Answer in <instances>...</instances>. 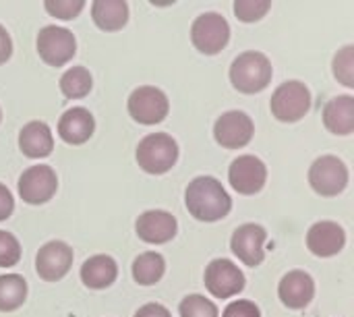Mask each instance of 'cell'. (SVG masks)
Returning <instances> with one entry per match:
<instances>
[{"mask_svg":"<svg viewBox=\"0 0 354 317\" xmlns=\"http://www.w3.org/2000/svg\"><path fill=\"white\" fill-rule=\"evenodd\" d=\"M185 206L199 222H218L232 210V199L214 176H197L185 189Z\"/></svg>","mask_w":354,"mask_h":317,"instance_id":"6da1fadb","label":"cell"},{"mask_svg":"<svg viewBox=\"0 0 354 317\" xmlns=\"http://www.w3.org/2000/svg\"><path fill=\"white\" fill-rule=\"evenodd\" d=\"M274 77L270 58L259 50H247L239 54L230 64V83L241 93H259L263 91Z\"/></svg>","mask_w":354,"mask_h":317,"instance_id":"7a4b0ae2","label":"cell"},{"mask_svg":"<svg viewBox=\"0 0 354 317\" xmlns=\"http://www.w3.org/2000/svg\"><path fill=\"white\" fill-rule=\"evenodd\" d=\"M135 158L143 172L166 174L178 160V143L168 133H151L139 141Z\"/></svg>","mask_w":354,"mask_h":317,"instance_id":"3957f363","label":"cell"},{"mask_svg":"<svg viewBox=\"0 0 354 317\" xmlns=\"http://www.w3.org/2000/svg\"><path fill=\"white\" fill-rule=\"evenodd\" d=\"M270 110L280 123H297L311 110V91L303 81H284L270 100Z\"/></svg>","mask_w":354,"mask_h":317,"instance_id":"277c9868","label":"cell"},{"mask_svg":"<svg viewBox=\"0 0 354 317\" xmlns=\"http://www.w3.org/2000/svg\"><path fill=\"white\" fill-rule=\"evenodd\" d=\"M191 42L205 56L220 54L230 42V25L220 12H201L191 25Z\"/></svg>","mask_w":354,"mask_h":317,"instance_id":"5b68a950","label":"cell"},{"mask_svg":"<svg viewBox=\"0 0 354 317\" xmlns=\"http://www.w3.org/2000/svg\"><path fill=\"white\" fill-rule=\"evenodd\" d=\"M309 185L322 197H336L348 187V166L338 156H319L309 168Z\"/></svg>","mask_w":354,"mask_h":317,"instance_id":"8992f818","label":"cell"},{"mask_svg":"<svg viewBox=\"0 0 354 317\" xmlns=\"http://www.w3.org/2000/svg\"><path fill=\"white\" fill-rule=\"evenodd\" d=\"M37 54L48 66H64L77 54V37L60 25H46L37 33Z\"/></svg>","mask_w":354,"mask_h":317,"instance_id":"52a82bcc","label":"cell"},{"mask_svg":"<svg viewBox=\"0 0 354 317\" xmlns=\"http://www.w3.org/2000/svg\"><path fill=\"white\" fill-rule=\"evenodd\" d=\"M127 108L131 118L139 125H160L170 112V100L160 87L141 85L129 96Z\"/></svg>","mask_w":354,"mask_h":317,"instance_id":"ba28073f","label":"cell"},{"mask_svg":"<svg viewBox=\"0 0 354 317\" xmlns=\"http://www.w3.org/2000/svg\"><path fill=\"white\" fill-rule=\"evenodd\" d=\"M203 282H205V289L212 297L230 299V297L245 291L247 278H245L243 270H239V266L232 260L218 257V260H212L207 264L205 274H203Z\"/></svg>","mask_w":354,"mask_h":317,"instance_id":"9c48e42d","label":"cell"},{"mask_svg":"<svg viewBox=\"0 0 354 317\" xmlns=\"http://www.w3.org/2000/svg\"><path fill=\"white\" fill-rule=\"evenodd\" d=\"M17 189H19V197L25 203L41 206V203H48L56 195V191H58V176L52 170V166H48V164L29 166L19 176Z\"/></svg>","mask_w":354,"mask_h":317,"instance_id":"30bf717a","label":"cell"},{"mask_svg":"<svg viewBox=\"0 0 354 317\" xmlns=\"http://www.w3.org/2000/svg\"><path fill=\"white\" fill-rule=\"evenodd\" d=\"M253 135L255 123L243 110H228L214 125L216 143L222 145L224 150H241L251 143Z\"/></svg>","mask_w":354,"mask_h":317,"instance_id":"8fae6325","label":"cell"},{"mask_svg":"<svg viewBox=\"0 0 354 317\" xmlns=\"http://www.w3.org/2000/svg\"><path fill=\"white\" fill-rule=\"evenodd\" d=\"M268 181V166L261 158L245 154L232 160L228 168V183L241 195H257Z\"/></svg>","mask_w":354,"mask_h":317,"instance_id":"7c38bea8","label":"cell"},{"mask_svg":"<svg viewBox=\"0 0 354 317\" xmlns=\"http://www.w3.org/2000/svg\"><path fill=\"white\" fill-rule=\"evenodd\" d=\"M73 260H75V253L68 243L50 241L41 245L35 255V272L46 282H58L73 268Z\"/></svg>","mask_w":354,"mask_h":317,"instance_id":"4fadbf2b","label":"cell"},{"mask_svg":"<svg viewBox=\"0 0 354 317\" xmlns=\"http://www.w3.org/2000/svg\"><path fill=\"white\" fill-rule=\"evenodd\" d=\"M266 243H268V230L261 224L249 222L241 224L232 239H230V249L232 253L249 268H257L266 260Z\"/></svg>","mask_w":354,"mask_h":317,"instance_id":"5bb4252c","label":"cell"},{"mask_svg":"<svg viewBox=\"0 0 354 317\" xmlns=\"http://www.w3.org/2000/svg\"><path fill=\"white\" fill-rule=\"evenodd\" d=\"M135 233L149 245H164L176 237L178 222L166 210H147L135 220Z\"/></svg>","mask_w":354,"mask_h":317,"instance_id":"9a60e30c","label":"cell"},{"mask_svg":"<svg viewBox=\"0 0 354 317\" xmlns=\"http://www.w3.org/2000/svg\"><path fill=\"white\" fill-rule=\"evenodd\" d=\"M346 245V230L332 220L315 222L307 233V249L317 257H334Z\"/></svg>","mask_w":354,"mask_h":317,"instance_id":"2e32d148","label":"cell"},{"mask_svg":"<svg viewBox=\"0 0 354 317\" xmlns=\"http://www.w3.org/2000/svg\"><path fill=\"white\" fill-rule=\"evenodd\" d=\"M278 297L288 309H305L315 297V280L305 270H290L278 284Z\"/></svg>","mask_w":354,"mask_h":317,"instance_id":"e0dca14e","label":"cell"},{"mask_svg":"<svg viewBox=\"0 0 354 317\" xmlns=\"http://www.w3.org/2000/svg\"><path fill=\"white\" fill-rule=\"evenodd\" d=\"M93 131H95L93 114L83 106L68 108L66 112H62L58 120V135L68 145H83L85 141H89Z\"/></svg>","mask_w":354,"mask_h":317,"instance_id":"ac0fdd59","label":"cell"},{"mask_svg":"<svg viewBox=\"0 0 354 317\" xmlns=\"http://www.w3.org/2000/svg\"><path fill=\"white\" fill-rule=\"evenodd\" d=\"M19 150L33 160L48 158L54 150V137L52 129L44 120H31L27 123L19 133Z\"/></svg>","mask_w":354,"mask_h":317,"instance_id":"d6986e66","label":"cell"},{"mask_svg":"<svg viewBox=\"0 0 354 317\" xmlns=\"http://www.w3.org/2000/svg\"><path fill=\"white\" fill-rule=\"evenodd\" d=\"M324 125L330 133L346 137L354 133V98L351 93L336 96L324 106Z\"/></svg>","mask_w":354,"mask_h":317,"instance_id":"ffe728a7","label":"cell"},{"mask_svg":"<svg viewBox=\"0 0 354 317\" xmlns=\"http://www.w3.org/2000/svg\"><path fill=\"white\" fill-rule=\"evenodd\" d=\"M118 278V264L114 257L100 253L85 260L81 266V282L91 291H104L112 287Z\"/></svg>","mask_w":354,"mask_h":317,"instance_id":"44dd1931","label":"cell"},{"mask_svg":"<svg viewBox=\"0 0 354 317\" xmlns=\"http://www.w3.org/2000/svg\"><path fill=\"white\" fill-rule=\"evenodd\" d=\"M91 19L102 31H120L129 21V4L124 0L91 2Z\"/></svg>","mask_w":354,"mask_h":317,"instance_id":"7402d4cb","label":"cell"},{"mask_svg":"<svg viewBox=\"0 0 354 317\" xmlns=\"http://www.w3.org/2000/svg\"><path fill=\"white\" fill-rule=\"evenodd\" d=\"M131 270H133V280L139 287H151L162 280L166 272V260L156 251H145L135 257Z\"/></svg>","mask_w":354,"mask_h":317,"instance_id":"603a6c76","label":"cell"},{"mask_svg":"<svg viewBox=\"0 0 354 317\" xmlns=\"http://www.w3.org/2000/svg\"><path fill=\"white\" fill-rule=\"evenodd\" d=\"M27 301V282L19 274L0 276V311H17Z\"/></svg>","mask_w":354,"mask_h":317,"instance_id":"cb8c5ba5","label":"cell"},{"mask_svg":"<svg viewBox=\"0 0 354 317\" xmlns=\"http://www.w3.org/2000/svg\"><path fill=\"white\" fill-rule=\"evenodd\" d=\"M58 85H60V91L64 98L81 100V98L89 96L91 87H93V77L85 66H73L62 73Z\"/></svg>","mask_w":354,"mask_h":317,"instance_id":"d4e9b609","label":"cell"},{"mask_svg":"<svg viewBox=\"0 0 354 317\" xmlns=\"http://www.w3.org/2000/svg\"><path fill=\"white\" fill-rule=\"evenodd\" d=\"M332 71L334 77L344 85V87H354V46L348 44L340 48L332 60Z\"/></svg>","mask_w":354,"mask_h":317,"instance_id":"484cf974","label":"cell"},{"mask_svg":"<svg viewBox=\"0 0 354 317\" xmlns=\"http://www.w3.org/2000/svg\"><path fill=\"white\" fill-rule=\"evenodd\" d=\"M180 317H220L218 307L203 295H189L178 305Z\"/></svg>","mask_w":354,"mask_h":317,"instance_id":"4316f807","label":"cell"},{"mask_svg":"<svg viewBox=\"0 0 354 317\" xmlns=\"http://www.w3.org/2000/svg\"><path fill=\"white\" fill-rule=\"evenodd\" d=\"M272 8L270 0H236L234 2V15L243 23H257L261 21Z\"/></svg>","mask_w":354,"mask_h":317,"instance_id":"83f0119b","label":"cell"},{"mask_svg":"<svg viewBox=\"0 0 354 317\" xmlns=\"http://www.w3.org/2000/svg\"><path fill=\"white\" fill-rule=\"evenodd\" d=\"M21 260V243L15 235L0 230V268H12Z\"/></svg>","mask_w":354,"mask_h":317,"instance_id":"f1b7e54d","label":"cell"},{"mask_svg":"<svg viewBox=\"0 0 354 317\" xmlns=\"http://www.w3.org/2000/svg\"><path fill=\"white\" fill-rule=\"evenodd\" d=\"M83 6H85L83 0H46L44 2L46 12L62 21L75 19L83 10Z\"/></svg>","mask_w":354,"mask_h":317,"instance_id":"f546056e","label":"cell"},{"mask_svg":"<svg viewBox=\"0 0 354 317\" xmlns=\"http://www.w3.org/2000/svg\"><path fill=\"white\" fill-rule=\"evenodd\" d=\"M222 317H261V309L249 299H239L226 305Z\"/></svg>","mask_w":354,"mask_h":317,"instance_id":"4dcf8cb0","label":"cell"},{"mask_svg":"<svg viewBox=\"0 0 354 317\" xmlns=\"http://www.w3.org/2000/svg\"><path fill=\"white\" fill-rule=\"evenodd\" d=\"M15 212V197L12 193L8 191V187H4L0 183V222L8 220Z\"/></svg>","mask_w":354,"mask_h":317,"instance_id":"1f68e13d","label":"cell"},{"mask_svg":"<svg viewBox=\"0 0 354 317\" xmlns=\"http://www.w3.org/2000/svg\"><path fill=\"white\" fill-rule=\"evenodd\" d=\"M133 317H172V316H170V311H168L164 305H160V303H147V305L139 307V309H137V314H135Z\"/></svg>","mask_w":354,"mask_h":317,"instance_id":"d6a6232c","label":"cell"},{"mask_svg":"<svg viewBox=\"0 0 354 317\" xmlns=\"http://www.w3.org/2000/svg\"><path fill=\"white\" fill-rule=\"evenodd\" d=\"M12 54V39L8 35V31L0 25V64H4Z\"/></svg>","mask_w":354,"mask_h":317,"instance_id":"836d02e7","label":"cell"},{"mask_svg":"<svg viewBox=\"0 0 354 317\" xmlns=\"http://www.w3.org/2000/svg\"><path fill=\"white\" fill-rule=\"evenodd\" d=\"M0 120H2V110H0Z\"/></svg>","mask_w":354,"mask_h":317,"instance_id":"e575fe53","label":"cell"}]
</instances>
